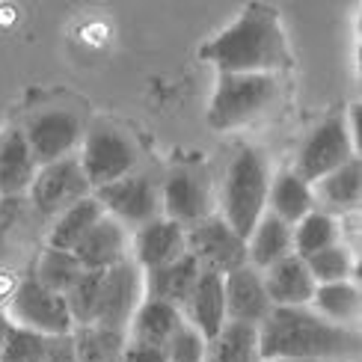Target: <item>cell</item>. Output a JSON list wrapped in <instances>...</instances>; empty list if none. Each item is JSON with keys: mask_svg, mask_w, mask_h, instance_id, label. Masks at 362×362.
Listing matches in <instances>:
<instances>
[{"mask_svg": "<svg viewBox=\"0 0 362 362\" xmlns=\"http://www.w3.org/2000/svg\"><path fill=\"white\" fill-rule=\"evenodd\" d=\"M4 312L15 321V327L33 329L42 336H54V333H71V315L66 306V297L48 291L45 285L30 274L21 282H15L12 294L6 297Z\"/></svg>", "mask_w": 362, "mask_h": 362, "instance_id": "7", "label": "cell"}, {"mask_svg": "<svg viewBox=\"0 0 362 362\" xmlns=\"http://www.w3.org/2000/svg\"><path fill=\"white\" fill-rule=\"evenodd\" d=\"M205 344H208V339L193 324L185 321L167 339V344H163V356H167V362H202Z\"/></svg>", "mask_w": 362, "mask_h": 362, "instance_id": "33", "label": "cell"}, {"mask_svg": "<svg viewBox=\"0 0 362 362\" xmlns=\"http://www.w3.org/2000/svg\"><path fill=\"white\" fill-rule=\"evenodd\" d=\"M262 282L274 306H309L315 288H318V282L306 267V259H300L297 252L264 267Z\"/></svg>", "mask_w": 362, "mask_h": 362, "instance_id": "17", "label": "cell"}, {"mask_svg": "<svg viewBox=\"0 0 362 362\" xmlns=\"http://www.w3.org/2000/svg\"><path fill=\"white\" fill-rule=\"evenodd\" d=\"M98 279H101V270H83L81 279L71 285V288L63 294L66 297V306L71 315V324L74 327H83V324H93V315H95V300H98Z\"/></svg>", "mask_w": 362, "mask_h": 362, "instance_id": "32", "label": "cell"}, {"mask_svg": "<svg viewBox=\"0 0 362 362\" xmlns=\"http://www.w3.org/2000/svg\"><path fill=\"white\" fill-rule=\"evenodd\" d=\"M306 267L309 274L315 276V282L324 285V282H344V279H354L359 282V270H356V255L354 250L339 240V244L327 247V250H318L306 255Z\"/></svg>", "mask_w": 362, "mask_h": 362, "instance_id": "31", "label": "cell"}, {"mask_svg": "<svg viewBox=\"0 0 362 362\" xmlns=\"http://www.w3.org/2000/svg\"><path fill=\"white\" fill-rule=\"evenodd\" d=\"M42 344H45L42 333L15 327V333L9 336L4 354H0V362H42Z\"/></svg>", "mask_w": 362, "mask_h": 362, "instance_id": "34", "label": "cell"}, {"mask_svg": "<svg viewBox=\"0 0 362 362\" xmlns=\"http://www.w3.org/2000/svg\"><path fill=\"white\" fill-rule=\"evenodd\" d=\"M199 59L217 71L285 74L294 66L279 12L267 4H250L229 27L202 45Z\"/></svg>", "mask_w": 362, "mask_h": 362, "instance_id": "1", "label": "cell"}, {"mask_svg": "<svg viewBox=\"0 0 362 362\" xmlns=\"http://www.w3.org/2000/svg\"><path fill=\"white\" fill-rule=\"evenodd\" d=\"M119 362H122V359H119Z\"/></svg>", "mask_w": 362, "mask_h": 362, "instance_id": "39", "label": "cell"}, {"mask_svg": "<svg viewBox=\"0 0 362 362\" xmlns=\"http://www.w3.org/2000/svg\"><path fill=\"white\" fill-rule=\"evenodd\" d=\"M282 98V74L217 71V86L208 101V128L229 134L259 122Z\"/></svg>", "mask_w": 362, "mask_h": 362, "instance_id": "3", "label": "cell"}, {"mask_svg": "<svg viewBox=\"0 0 362 362\" xmlns=\"http://www.w3.org/2000/svg\"><path fill=\"white\" fill-rule=\"evenodd\" d=\"M351 158H359V148L351 140L344 113L336 110V113L324 116L321 122L309 131V137L300 143L294 173L312 185V181H318L321 175L339 170L341 163H348Z\"/></svg>", "mask_w": 362, "mask_h": 362, "instance_id": "6", "label": "cell"}, {"mask_svg": "<svg viewBox=\"0 0 362 362\" xmlns=\"http://www.w3.org/2000/svg\"><path fill=\"white\" fill-rule=\"evenodd\" d=\"M143 270L131 259L119 262L113 267L101 270L98 279V300H95V315L93 324L104 329H116V333H128V324L134 312L143 303Z\"/></svg>", "mask_w": 362, "mask_h": 362, "instance_id": "8", "label": "cell"}, {"mask_svg": "<svg viewBox=\"0 0 362 362\" xmlns=\"http://www.w3.org/2000/svg\"><path fill=\"white\" fill-rule=\"evenodd\" d=\"M81 274H83V264L78 262V255L71 250H57L48 244L39 252L36 267H33V276L48 291H57V294H66L71 285L81 279Z\"/></svg>", "mask_w": 362, "mask_h": 362, "instance_id": "30", "label": "cell"}, {"mask_svg": "<svg viewBox=\"0 0 362 362\" xmlns=\"http://www.w3.org/2000/svg\"><path fill=\"white\" fill-rule=\"evenodd\" d=\"M223 297H226V321L259 327L270 315V309H274L264 291L262 270L252 267L250 262L223 274Z\"/></svg>", "mask_w": 362, "mask_h": 362, "instance_id": "15", "label": "cell"}, {"mask_svg": "<svg viewBox=\"0 0 362 362\" xmlns=\"http://www.w3.org/2000/svg\"><path fill=\"white\" fill-rule=\"evenodd\" d=\"M312 193H315V205L327 214H354L359 211L362 199V160L351 158L348 163H341L339 170L321 175L318 181H312Z\"/></svg>", "mask_w": 362, "mask_h": 362, "instance_id": "18", "label": "cell"}, {"mask_svg": "<svg viewBox=\"0 0 362 362\" xmlns=\"http://www.w3.org/2000/svg\"><path fill=\"white\" fill-rule=\"evenodd\" d=\"M185 321L193 324L205 339H214L220 327L226 324V297H223V276L214 270H205L196 279L187 303L181 306Z\"/></svg>", "mask_w": 362, "mask_h": 362, "instance_id": "19", "label": "cell"}, {"mask_svg": "<svg viewBox=\"0 0 362 362\" xmlns=\"http://www.w3.org/2000/svg\"><path fill=\"white\" fill-rule=\"evenodd\" d=\"M315 193L312 185L303 181L294 170H279L270 175V187H267V211L294 226L300 217H306L309 211H315Z\"/></svg>", "mask_w": 362, "mask_h": 362, "instance_id": "22", "label": "cell"}, {"mask_svg": "<svg viewBox=\"0 0 362 362\" xmlns=\"http://www.w3.org/2000/svg\"><path fill=\"white\" fill-rule=\"evenodd\" d=\"M101 214H104V208H101V202L95 199V196L93 193L83 196L81 202H74L63 211V214H57L45 244L57 247V250H74L83 240V235L98 223Z\"/></svg>", "mask_w": 362, "mask_h": 362, "instance_id": "27", "label": "cell"}, {"mask_svg": "<svg viewBox=\"0 0 362 362\" xmlns=\"http://www.w3.org/2000/svg\"><path fill=\"white\" fill-rule=\"evenodd\" d=\"M291 252H294L291 226L285 220H279L276 214H270V211H264L259 217V223L252 226V232L247 235V262L252 267L264 270Z\"/></svg>", "mask_w": 362, "mask_h": 362, "instance_id": "23", "label": "cell"}, {"mask_svg": "<svg viewBox=\"0 0 362 362\" xmlns=\"http://www.w3.org/2000/svg\"><path fill=\"white\" fill-rule=\"evenodd\" d=\"M199 274H202V264L196 262L190 252H185L181 259L163 264V267L143 270V291H146V297L163 300V303H173L181 309L187 303Z\"/></svg>", "mask_w": 362, "mask_h": 362, "instance_id": "20", "label": "cell"}, {"mask_svg": "<svg viewBox=\"0 0 362 362\" xmlns=\"http://www.w3.org/2000/svg\"><path fill=\"white\" fill-rule=\"evenodd\" d=\"M39 163L33 160L21 131H9L0 137V199L27 196Z\"/></svg>", "mask_w": 362, "mask_h": 362, "instance_id": "21", "label": "cell"}, {"mask_svg": "<svg viewBox=\"0 0 362 362\" xmlns=\"http://www.w3.org/2000/svg\"><path fill=\"white\" fill-rule=\"evenodd\" d=\"M93 196L101 202L104 214L116 217L128 232L140 229L143 223L163 214L160 211V185L148 173H140V170L116 178L104 187H95Z\"/></svg>", "mask_w": 362, "mask_h": 362, "instance_id": "9", "label": "cell"}, {"mask_svg": "<svg viewBox=\"0 0 362 362\" xmlns=\"http://www.w3.org/2000/svg\"><path fill=\"white\" fill-rule=\"evenodd\" d=\"M12 333H15V321L9 318L4 309H0V354H4V348H6V341H9Z\"/></svg>", "mask_w": 362, "mask_h": 362, "instance_id": "37", "label": "cell"}, {"mask_svg": "<svg viewBox=\"0 0 362 362\" xmlns=\"http://www.w3.org/2000/svg\"><path fill=\"white\" fill-rule=\"evenodd\" d=\"M71 336H74V356H78V362H119L128 341V333H116V329H104L95 324L74 327Z\"/></svg>", "mask_w": 362, "mask_h": 362, "instance_id": "29", "label": "cell"}, {"mask_svg": "<svg viewBox=\"0 0 362 362\" xmlns=\"http://www.w3.org/2000/svg\"><path fill=\"white\" fill-rule=\"evenodd\" d=\"M181 324H185V315H181L178 306L163 303V300H155V297H143V303L137 306L128 324V339L163 348Z\"/></svg>", "mask_w": 362, "mask_h": 362, "instance_id": "24", "label": "cell"}, {"mask_svg": "<svg viewBox=\"0 0 362 362\" xmlns=\"http://www.w3.org/2000/svg\"><path fill=\"white\" fill-rule=\"evenodd\" d=\"M24 140L39 167L74 155L83 137V122L71 110H42L24 125Z\"/></svg>", "mask_w": 362, "mask_h": 362, "instance_id": "13", "label": "cell"}, {"mask_svg": "<svg viewBox=\"0 0 362 362\" xmlns=\"http://www.w3.org/2000/svg\"><path fill=\"white\" fill-rule=\"evenodd\" d=\"M83 270H104L131 259V232L110 214H101L98 223L83 235V240L71 250Z\"/></svg>", "mask_w": 362, "mask_h": 362, "instance_id": "16", "label": "cell"}, {"mask_svg": "<svg viewBox=\"0 0 362 362\" xmlns=\"http://www.w3.org/2000/svg\"><path fill=\"white\" fill-rule=\"evenodd\" d=\"M89 193H93V187H89V181L81 170L78 152L39 167L36 175H33V185H30V190H27L33 208L45 217L63 214L69 205L81 202Z\"/></svg>", "mask_w": 362, "mask_h": 362, "instance_id": "10", "label": "cell"}, {"mask_svg": "<svg viewBox=\"0 0 362 362\" xmlns=\"http://www.w3.org/2000/svg\"><path fill=\"white\" fill-rule=\"evenodd\" d=\"M160 211L178 226H196L217 211V193L202 170H173L160 185Z\"/></svg>", "mask_w": 362, "mask_h": 362, "instance_id": "12", "label": "cell"}, {"mask_svg": "<svg viewBox=\"0 0 362 362\" xmlns=\"http://www.w3.org/2000/svg\"><path fill=\"white\" fill-rule=\"evenodd\" d=\"M274 362H341V359H274Z\"/></svg>", "mask_w": 362, "mask_h": 362, "instance_id": "38", "label": "cell"}, {"mask_svg": "<svg viewBox=\"0 0 362 362\" xmlns=\"http://www.w3.org/2000/svg\"><path fill=\"white\" fill-rule=\"evenodd\" d=\"M327 321L341 324V327H356L359 324V309H362V294L359 282L344 279V282H324L315 288V297L309 303Z\"/></svg>", "mask_w": 362, "mask_h": 362, "instance_id": "26", "label": "cell"}, {"mask_svg": "<svg viewBox=\"0 0 362 362\" xmlns=\"http://www.w3.org/2000/svg\"><path fill=\"white\" fill-rule=\"evenodd\" d=\"M291 240H294V252L300 259H306L312 252L339 244L341 240V220L336 214H327V211L315 208L291 226Z\"/></svg>", "mask_w": 362, "mask_h": 362, "instance_id": "28", "label": "cell"}, {"mask_svg": "<svg viewBox=\"0 0 362 362\" xmlns=\"http://www.w3.org/2000/svg\"><path fill=\"white\" fill-rule=\"evenodd\" d=\"M187 252L205 270H214L220 276L240 264H247V240L217 211L187 229Z\"/></svg>", "mask_w": 362, "mask_h": 362, "instance_id": "11", "label": "cell"}, {"mask_svg": "<svg viewBox=\"0 0 362 362\" xmlns=\"http://www.w3.org/2000/svg\"><path fill=\"white\" fill-rule=\"evenodd\" d=\"M259 351L274 359H341L359 362V329L327 321L312 306H274L259 324Z\"/></svg>", "mask_w": 362, "mask_h": 362, "instance_id": "2", "label": "cell"}, {"mask_svg": "<svg viewBox=\"0 0 362 362\" xmlns=\"http://www.w3.org/2000/svg\"><path fill=\"white\" fill-rule=\"evenodd\" d=\"M187 252V229L170 217H155L131 232V262L140 270L163 267Z\"/></svg>", "mask_w": 362, "mask_h": 362, "instance_id": "14", "label": "cell"}, {"mask_svg": "<svg viewBox=\"0 0 362 362\" xmlns=\"http://www.w3.org/2000/svg\"><path fill=\"white\" fill-rule=\"evenodd\" d=\"M42 362H78V356H74V336L71 333L45 336Z\"/></svg>", "mask_w": 362, "mask_h": 362, "instance_id": "35", "label": "cell"}, {"mask_svg": "<svg viewBox=\"0 0 362 362\" xmlns=\"http://www.w3.org/2000/svg\"><path fill=\"white\" fill-rule=\"evenodd\" d=\"M270 175H274V167L259 146H240L226 167L217 193V214L244 240L267 211Z\"/></svg>", "mask_w": 362, "mask_h": 362, "instance_id": "4", "label": "cell"}, {"mask_svg": "<svg viewBox=\"0 0 362 362\" xmlns=\"http://www.w3.org/2000/svg\"><path fill=\"white\" fill-rule=\"evenodd\" d=\"M81 170L89 187H104L140 167V148L128 131L110 122H95L83 131L78 146Z\"/></svg>", "mask_w": 362, "mask_h": 362, "instance_id": "5", "label": "cell"}, {"mask_svg": "<svg viewBox=\"0 0 362 362\" xmlns=\"http://www.w3.org/2000/svg\"><path fill=\"white\" fill-rule=\"evenodd\" d=\"M202 362H264L259 351V327L226 321L220 333L208 339Z\"/></svg>", "mask_w": 362, "mask_h": 362, "instance_id": "25", "label": "cell"}, {"mask_svg": "<svg viewBox=\"0 0 362 362\" xmlns=\"http://www.w3.org/2000/svg\"><path fill=\"white\" fill-rule=\"evenodd\" d=\"M122 362H167V356H163V348L128 339L122 348Z\"/></svg>", "mask_w": 362, "mask_h": 362, "instance_id": "36", "label": "cell"}]
</instances>
